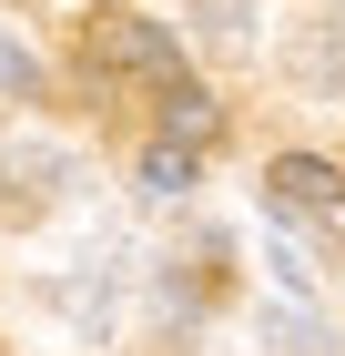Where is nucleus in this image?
Wrapping results in <instances>:
<instances>
[{
	"label": "nucleus",
	"instance_id": "f257e3e1",
	"mask_svg": "<svg viewBox=\"0 0 345 356\" xmlns=\"http://www.w3.org/2000/svg\"><path fill=\"white\" fill-rule=\"evenodd\" d=\"M102 72H142L153 92H173L183 82V41H173L162 21H112L102 31Z\"/></svg>",
	"mask_w": 345,
	"mask_h": 356
},
{
	"label": "nucleus",
	"instance_id": "f03ea898",
	"mask_svg": "<svg viewBox=\"0 0 345 356\" xmlns=\"http://www.w3.org/2000/svg\"><path fill=\"white\" fill-rule=\"evenodd\" d=\"M264 193H274V214H335V204H345V173L325 163V153H274Z\"/></svg>",
	"mask_w": 345,
	"mask_h": 356
},
{
	"label": "nucleus",
	"instance_id": "7ed1b4c3",
	"mask_svg": "<svg viewBox=\"0 0 345 356\" xmlns=\"http://www.w3.org/2000/svg\"><path fill=\"white\" fill-rule=\"evenodd\" d=\"M153 102H162V143H193V153H203V143L224 133V102H213V92L193 82V72H183L173 92H153Z\"/></svg>",
	"mask_w": 345,
	"mask_h": 356
},
{
	"label": "nucleus",
	"instance_id": "20e7f679",
	"mask_svg": "<svg viewBox=\"0 0 345 356\" xmlns=\"http://www.w3.org/2000/svg\"><path fill=\"white\" fill-rule=\"evenodd\" d=\"M142 193H153V204L193 193V143H153V153H142Z\"/></svg>",
	"mask_w": 345,
	"mask_h": 356
},
{
	"label": "nucleus",
	"instance_id": "39448f33",
	"mask_svg": "<svg viewBox=\"0 0 345 356\" xmlns=\"http://www.w3.org/2000/svg\"><path fill=\"white\" fill-rule=\"evenodd\" d=\"M31 92H41V61H31L21 41L0 31V102H31Z\"/></svg>",
	"mask_w": 345,
	"mask_h": 356
},
{
	"label": "nucleus",
	"instance_id": "423d86ee",
	"mask_svg": "<svg viewBox=\"0 0 345 356\" xmlns=\"http://www.w3.org/2000/svg\"><path fill=\"white\" fill-rule=\"evenodd\" d=\"M244 21H254V0H203V31H213V41H244Z\"/></svg>",
	"mask_w": 345,
	"mask_h": 356
},
{
	"label": "nucleus",
	"instance_id": "0eeeda50",
	"mask_svg": "<svg viewBox=\"0 0 345 356\" xmlns=\"http://www.w3.org/2000/svg\"><path fill=\"white\" fill-rule=\"evenodd\" d=\"M102 10H112V0H102Z\"/></svg>",
	"mask_w": 345,
	"mask_h": 356
}]
</instances>
